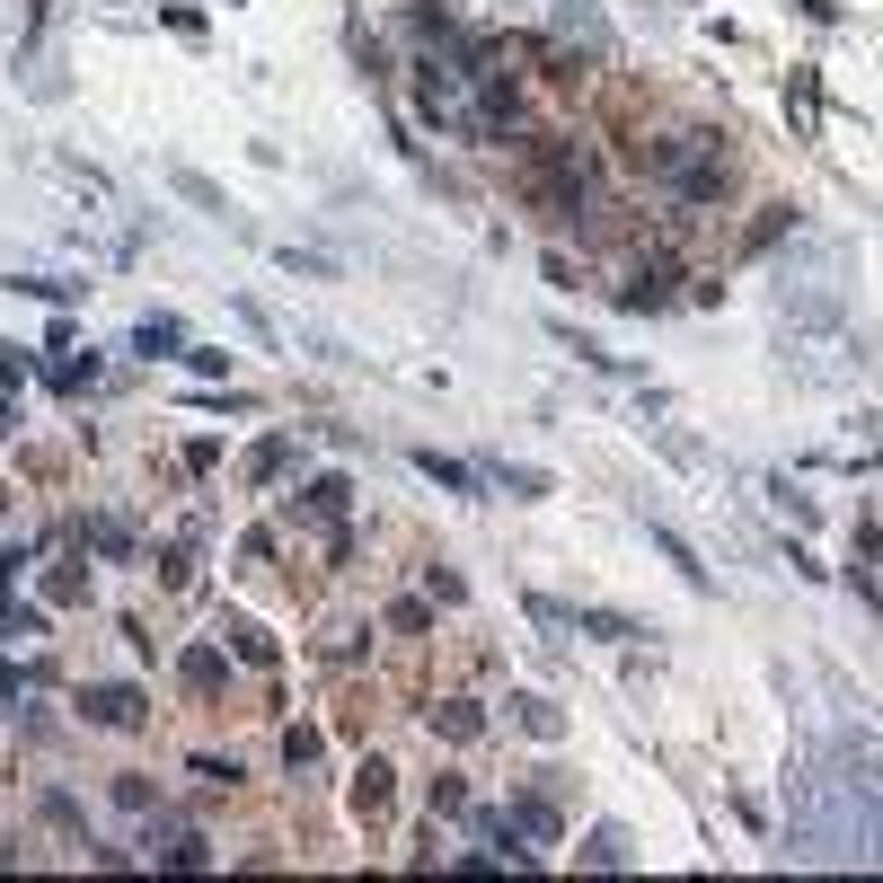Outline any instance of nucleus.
<instances>
[{"mask_svg":"<svg viewBox=\"0 0 883 883\" xmlns=\"http://www.w3.org/2000/svg\"><path fill=\"white\" fill-rule=\"evenodd\" d=\"M283 760H292V769H310V760H318V733H310V724H292V733H283Z\"/></svg>","mask_w":883,"mask_h":883,"instance_id":"9","label":"nucleus"},{"mask_svg":"<svg viewBox=\"0 0 883 883\" xmlns=\"http://www.w3.org/2000/svg\"><path fill=\"white\" fill-rule=\"evenodd\" d=\"M433 724H442L451 742H468V733H478V707H433Z\"/></svg>","mask_w":883,"mask_h":883,"instance_id":"10","label":"nucleus"},{"mask_svg":"<svg viewBox=\"0 0 883 883\" xmlns=\"http://www.w3.org/2000/svg\"><path fill=\"white\" fill-rule=\"evenodd\" d=\"M416 98H425V115H433V124H459V133L478 124V115L459 106V72H442V62H425V80H416Z\"/></svg>","mask_w":883,"mask_h":883,"instance_id":"1","label":"nucleus"},{"mask_svg":"<svg viewBox=\"0 0 883 883\" xmlns=\"http://www.w3.org/2000/svg\"><path fill=\"white\" fill-rule=\"evenodd\" d=\"M0 433H10V416H0Z\"/></svg>","mask_w":883,"mask_h":883,"instance_id":"13","label":"nucleus"},{"mask_svg":"<svg viewBox=\"0 0 883 883\" xmlns=\"http://www.w3.org/2000/svg\"><path fill=\"white\" fill-rule=\"evenodd\" d=\"M133 345H142V354H186V336H177V318H142Z\"/></svg>","mask_w":883,"mask_h":883,"instance_id":"4","label":"nucleus"},{"mask_svg":"<svg viewBox=\"0 0 883 883\" xmlns=\"http://www.w3.org/2000/svg\"><path fill=\"white\" fill-rule=\"evenodd\" d=\"M654 539H663V557H671V566H681L690 583H707V566H698V548H690V539H681V530H654Z\"/></svg>","mask_w":883,"mask_h":883,"instance_id":"5","label":"nucleus"},{"mask_svg":"<svg viewBox=\"0 0 883 883\" xmlns=\"http://www.w3.org/2000/svg\"><path fill=\"white\" fill-rule=\"evenodd\" d=\"M425 478H442L451 495H468V487H478V478H468V468H459V459H442V451H425Z\"/></svg>","mask_w":883,"mask_h":883,"instance_id":"7","label":"nucleus"},{"mask_svg":"<svg viewBox=\"0 0 883 883\" xmlns=\"http://www.w3.org/2000/svg\"><path fill=\"white\" fill-rule=\"evenodd\" d=\"M513 822H521L530 840H557V812H548V804H521V812H513Z\"/></svg>","mask_w":883,"mask_h":883,"instance_id":"11","label":"nucleus"},{"mask_svg":"<svg viewBox=\"0 0 883 883\" xmlns=\"http://www.w3.org/2000/svg\"><path fill=\"white\" fill-rule=\"evenodd\" d=\"M151 857H160V866H203V840H194L186 822H168V831H151Z\"/></svg>","mask_w":883,"mask_h":883,"instance_id":"3","label":"nucleus"},{"mask_svg":"<svg viewBox=\"0 0 883 883\" xmlns=\"http://www.w3.org/2000/svg\"><path fill=\"white\" fill-rule=\"evenodd\" d=\"M80 707H89L98 724H115V733H124V724H142V698H133V690H89Z\"/></svg>","mask_w":883,"mask_h":883,"instance_id":"2","label":"nucleus"},{"mask_svg":"<svg viewBox=\"0 0 883 883\" xmlns=\"http://www.w3.org/2000/svg\"><path fill=\"white\" fill-rule=\"evenodd\" d=\"M354 804H363V812H380V804H389V769H380V760L354 778Z\"/></svg>","mask_w":883,"mask_h":883,"instance_id":"6","label":"nucleus"},{"mask_svg":"<svg viewBox=\"0 0 883 883\" xmlns=\"http://www.w3.org/2000/svg\"><path fill=\"white\" fill-rule=\"evenodd\" d=\"M230 645H239V654H248V663H265V654H275V645H265V636H256V628H248V619H230Z\"/></svg>","mask_w":883,"mask_h":883,"instance_id":"12","label":"nucleus"},{"mask_svg":"<svg viewBox=\"0 0 883 883\" xmlns=\"http://www.w3.org/2000/svg\"><path fill=\"white\" fill-rule=\"evenodd\" d=\"M310 513H318V521L345 513V478H318V487H310Z\"/></svg>","mask_w":883,"mask_h":883,"instance_id":"8","label":"nucleus"}]
</instances>
